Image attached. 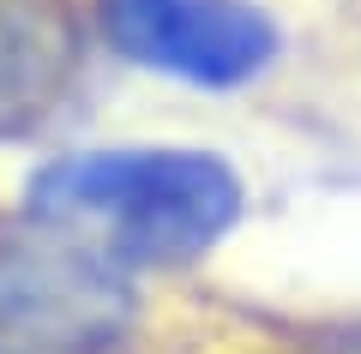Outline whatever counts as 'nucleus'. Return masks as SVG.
<instances>
[{
    "label": "nucleus",
    "instance_id": "nucleus-1",
    "mask_svg": "<svg viewBox=\"0 0 361 354\" xmlns=\"http://www.w3.org/2000/svg\"><path fill=\"white\" fill-rule=\"evenodd\" d=\"M241 175L211 151H78L37 168L25 216L54 222L121 270H175L205 258L241 222Z\"/></svg>",
    "mask_w": 361,
    "mask_h": 354
},
{
    "label": "nucleus",
    "instance_id": "nucleus-2",
    "mask_svg": "<svg viewBox=\"0 0 361 354\" xmlns=\"http://www.w3.org/2000/svg\"><path fill=\"white\" fill-rule=\"evenodd\" d=\"M133 324V270L54 222H0V354H121Z\"/></svg>",
    "mask_w": 361,
    "mask_h": 354
},
{
    "label": "nucleus",
    "instance_id": "nucleus-3",
    "mask_svg": "<svg viewBox=\"0 0 361 354\" xmlns=\"http://www.w3.org/2000/svg\"><path fill=\"white\" fill-rule=\"evenodd\" d=\"M97 18L121 61L199 90L253 84L283 49L253 0H103Z\"/></svg>",
    "mask_w": 361,
    "mask_h": 354
},
{
    "label": "nucleus",
    "instance_id": "nucleus-4",
    "mask_svg": "<svg viewBox=\"0 0 361 354\" xmlns=\"http://www.w3.org/2000/svg\"><path fill=\"white\" fill-rule=\"evenodd\" d=\"M85 61L66 0H0V144L30 139L66 102Z\"/></svg>",
    "mask_w": 361,
    "mask_h": 354
},
{
    "label": "nucleus",
    "instance_id": "nucleus-5",
    "mask_svg": "<svg viewBox=\"0 0 361 354\" xmlns=\"http://www.w3.org/2000/svg\"><path fill=\"white\" fill-rule=\"evenodd\" d=\"M349 354H361V330H355V342H349Z\"/></svg>",
    "mask_w": 361,
    "mask_h": 354
}]
</instances>
